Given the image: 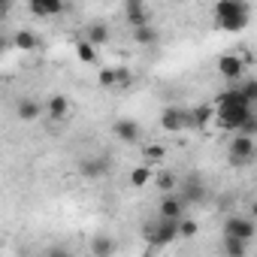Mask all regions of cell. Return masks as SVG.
I'll return each instance as SVG.
<instances>
[{
  "instance_id": "obj_1",
  "label": "cell",
  "mask_w": 257,
  "mask_h": 257,
  "mask_svg": "<svg viewBox=\"0 0 257 257\" xmlns=\"http://www.w3.org/2000/svg\"><path fill=\"white\" fill-rule=\"evenodd\" d=\"M248 13L251 7L242 4V0H221L215 7V22L221 31H242L248 25Z\"/></svg>"
},
{
  "instance_id": "obj_2",
  "label": "cell",
  "mask_w": 257,
  "mask_h": 257,
  "mask_svg": "<svg viewBox=\"0 0 257 257\" xmlns=\"http://www.w3.org/2000/svg\"><path fill=\"white\" fill-rule=\"evenodd\" d=\"M143 236H146V242H149V245L164 248V245H170V242H176V239H179V221L158 218V221H152V224H146V227H143Z\"/></svg>"
},
{
  "instance_id": "obj_3",
  "label": "cell",
  "mask_w": 257,
  "mask_h": 257,
  "mask_svg": "<svg viewBox=\"0 0 257 257\" xmlns=\"http://www.w3.org/2000/svg\"><path fill=\"white\" fill-rule=\"evenodd\" d=\"M254 112H251V106H233V109H218V115H215V124L221 127V131H233V134H239L242 127L248 124V118H251Z\"/></svg>"
},
{
  "instance_id": "obj_4",
  "label": "cell",
  "mask_w": 257,
  "mask_h": 257,
  "mask_svg": "<svg viewBox=\"0 0 257 257\" xmlns=\"http://www.w3.org/2000/svg\"><path fill=\"white\" fill-rule=\"evenodd\" d=\"M254 233H257V221H254L251 215H248V218L233 215V218H227V224H224V236H233V239H242V242H251Z\"/></svg>"
},
{
  "instance_id": "obj_5",
  "label": "cell",
  "mask_w": 257,
  "mask_h": 257,
  "mask_svg": "<svg viewBox=\"0 0 257 257\" xmlns=\"http://www.w3.org/2000/svg\"><path fill=\"white\" fill-rule=\"evenodd\" d=\"M227 149H230V161H233V164H242V161H248V158L254 155L257 143H254V137H248V134H233Z\"/></svg>"
},
{
  "instance_id": "obj_6",
  "label": "cell",
  "mask_w": 257,
  "mask_h": 257,
  "mask_svg": "<svg viewBox=\"0 0 257 257\" xmlns=\"http://www.w3.org/2000/svg\"><path fill=\"white\" fill-rule=\"evenodd\" d=\"M218 73H221L224 79H230V82L242 79V73H245L242 55H221V58H218Z\"/></svg>"
},
{
  "instance_id": "obj_7",
  "label": "cell",
  "mask_w": 257,
  "mask_h": 257,
  "mask_svg": "<svg viewBox=\"0 0 257 257\" xmlns=\"http://www.w3.org/2000/svg\"><path fill=\"white\" fill-rule=\"evenodd\" d=\"M188 124H191V112H182V109H164L161 112V127L170 131V134L182 131V127H188Z\"/></svg>"
},
{
  "instance_id": "obj_8",
  "label": "cell",
  "mask_w": 257,
  "mask_h": 257,
  "mask_svg": "<svg viewBox=\"0 0 257 257\" xmlns=\"http://www.w3.org/2000/svg\"><path fill=\"white\" fill-rule=\"evenodd\" d=\"M158 215L161 218H170V221H182L185 218V200L176 197V194H167L158 206Z\"/></svg>"
},
{
  "instance_id": "obj_9",
  "label": "cell",
  "mask_w": 257,
  "mask_h": 257,
  "mask_svg": "<svg viewBox=\"0 0 257 257\" xmlns=\"http://www.w3.org/2000/svg\"><path fill=\"white\" fill-rule=\"evenodd\" d=\"M112 134H115L121 143H137V140H140V124L131 121V118H118V121L112 124Z\"/></svg>"
},
{
  "instance_id": "obj_10",
  "label": "cell",
  "mask_w": 257,
  "mask_h": 257,
  "mask_svg": "<svg viewBox=\"0 0 257 257\" xmlns=\"http://www.w3.org/2000/svg\"><path fill=\"white\" fill-rule=\"evenodd\" d=\"M79 173H82L85 179H103V176L109 173V161H106V158H85V161L79 164Z\"/></svg>"
},
{
  "instance_id": "obj_11",
  "label": "cell",
  "mask_w": 257,
  "mask_h": 257,
  "mask_svg": "<svg viewBox=\"0 0 257 257\" xmlns=\"http://www.w3.org/2000/svg\"><path fill=\"white\" fill-rule=\"evenodd\" d=\"M67 112H70V100H67L64 94H52V97L46 100V115H49L52 121L67 118Z\"/></svg>"
},
{
  "instance_id": "obj_12",
  "label": "cell",
  "mask_w": 257,
  "mask_h": 257,
  "mask_svg": "<svg viewBox=\"0 0 257 257\" xmlns=\"http://www.w3.org/2000/svg\"><path fill=\"white\" fill-rule=\"evenodd\" d=\"M167 155H170V149H167V146H161V143H149V146H143V164H149V167L164 164V161H167Z\"/></svg>"
},
{
  "instance_id": "obj_13",
  "label": "cell",
  "mask_w": 257,
  "mask_h": 257,
  "mask_svg": "<svg viewBox=\"0 0 257 257\" xmlns=\"http://www.w3.org/2000/svg\"><path fill=\"white\" fill-rule=\"evenodd\" d=\"M28 10L34 13V16H58V13H64V4L61 0H31L28 4Z\"/></svg>"
},
{
  "instance_id": "obj_14",
  "label": "cell",
  "mask_w": 257,
  "mask_h": 257,
  "mask_svg": "<svg viewBox=\"0 0 257 257\" xmlns=\"http://www.w3.org/2000/svg\"><path fill=\"white\" fill-rule=\"evenodd\" d=\"M124 13H127V22H131L134 28L149 25V7H146V4H137V0H131V4L124 7Z\"/></svg>"
},
{
  "instance_id": "obj_15",
  "label": "cell",
  "mask_w": 257,
  "mask_h": 257,
  "mask_svg": "<svg viewBox=\"0 0 257 257\" xmlns=\"http://www.w3.org/2000/svg\"><path fill=\"white\" fill-rule=\"evenodd\" d=\"M155 173H158L155 167L140 164V167H134V170H131V185H134V188H146V185L155 179Z\"/></svg>"
},
{
  "instance_id": "obj_16",
  "label": "cell",
  "mask_w": 257,
  "mask_h": 257,
  "mask_svg": "<svg viewBox=\"0 0 257 257\" xmlns=\"http://www.w3.org/2000/svg\"><path fill=\"white\" fill-rule=\"evenodd\" d=\"M158 28L155 25H140V28H134V40L140 43V46H155L158 43Z\"/></svg>"
},
{
  "instance_id": "obj_17",
  "label": "cell",
  "mask_w": 257,
  "mask_h": 257,
  "mask_svg": "<svg viewBox=\"0 0 257 257\" xmlns=\"http://www.w3.org/2000/svg\"><path fill=\"white\" fill-rule=\"evenodd\" d=\"M215 115H218L215 106H197V109L191 112V124H194V127H206V124L215 121Z\"/></svg>"
},
{
  "instance_id": "obj_18",
  "label": "cell",
  "mask_w": 257,
  "mask_h": 257,
  "mask_svg": "<svg viewBox=\"0 0 257 257\" xmlns=\"http://www.w3.org/2000/svg\"><path fill=\"white\" fill-rule=\"evenodd\" d=\"M112 251H115L112 236H94L91 239V254L94 257H112Z\"/></svg>"
},
{
  "instance_id": "obj_19",
  "label": "cell",
  "mask_w": 257,
  "mask_h": 257,
  "mask_svg": "<svg viewBox=\"0 0 257 257\" xmlns=\"http://www.w3.org/2000/svg\"><path fill=\"white\" fill-rule=\"evenodd\" d=\"M221 248H224V254H227V257H245V254H248V242L233 239V236H224Z\"/></svg>"
},
{
  "instance_id": "obj_20",
  "label": "cell",
  "mask_w": 257,
  "mask_h": 257,
  "mask_svg": "<svg viewBox=\"0 0 257 257\" xmlns=\"http://www.w3.org/2000/svg\"><path fill=\"white\" fill-rule=\"evenodd\" d=\"M88 43H91L94 49L106 46V43H109V28H106V25H91V28H88Z\"/></svg>"
},
{
  "instance_id": "obj_21",
  "label": "cell",
  "mask_w": 257,
  "mask_h": 257,
  "mask_svg": "<svg viewBox=\"0 0 257 257\" xmlns=\"http://www.w3.org/2000/svg\"><path fill=\"white\" fill-rule=\"evenodd\" d=\"M76 55H79L82 64H97V49H94L88 40H79V43H76Z\"/></svg>"
},
{
  "instance_id": "obj_22",
  "label": "cell",
  "mask_w": 257,
  "mask_h": 257,
  "mask_svg": "<svg viewBox=\"0 0 257 257\" xmlns=\"http://www.w3.org/2000/svg\"><path fill=\"white\" fill-rule=\"evenodd\" d=\"M40 103H34V100H22L19 103V115H22V121H37L40 118Z\"/></svg>"
},
{
  "instance_id": "obj_23",
  "label": "cell",
  "mask_w": 257,
  "mask_h": 257,
  "mask_svg": "<svg viewBox=\"0 0 257 257\" xmlns=\"http://www.w3.org/2000/svg\"><path fill=\"white\" fill-rule=\"evenodd\" d=\"M97 82H100V88H115L118 85V67H103L97 73Z\"/></svg>"
},
{
  "instance_id": "obj_24",
  "label": "cell",
  "mask_w": 257,
  "mask_h": 257,
  "mask_svg": "<svg viewBox=\"0 0 257 257\" xmlns=\"http://www.w3.org/2000/svg\"><path fill=\"white\" fill-rule=\"evenodd\" d=\"M37 37L31 34V31H19L16 34V49H25V52H31V49H37Z\"/></svg>"
},
{
  "instance_id": "obj_25",
  "label": "cell",
  "mask_w": 257,
  "mask_h": 257,
  "mask_svg": "<svg viewBox=\"0 0 257 257\" xmlns=\"http://www.w3.org/2000/svg\"><path fill=\"white\" fill-rule=\"evenodd\" d=\"M158 188L164 191V197L173 194V191H176V176H173L170 170H161V173H158Z\"/></svg>"
},
{
  "instance_id": "obj_26",
  "label": "cell",
  "mask_w": 257,
  "mask_h": 257,
  "mask_svg": "<svg viewBox=\"0 0 257 257\" xmlns=\"http://www.w3.org/2000/svg\"><path fill=\"white\" fill-rule=\"evenodd\" d=\"M239 91H242V97L254 106L257 103V79H242L239 82Z\"/></svg>"
},
{
  "instance_id": "obj_27",
  "label": "cell",
  "mask_w": 257,
  "mask_h": 257,
  "mask_svg": "<svg viewBox=\"0 0 257 257\" xmlns=\"http://www.w3.org/2000/svg\"><path fill=\"white\" fill-rule=\"evenodd\" d=\"M197 230H200V227H197L194 218H182V221H179V239H194Z\"/></svg>"
},
{
  "instance_id": "obj_28",
  "label": "cell",
  "mask_w": 257,
  "mask_h": 257,
  "mask_svg": "<svg viewBox=\"0 0 257 257\" xmlns=\"http://www.w3.org/2000/svg\"><path fill=\"white\" fill-rule=\"evenodd\" d=\"M185 203H191V200H203V185L200 182H191L188 188H185V197H182Z\"/></svg>"
},
{
  "instance_id": "obj_29",
  "label": "cell",
  "mask_w": 257,
  "mask_h": 257,
  "mask_svg": "<svg viewBox=\"0 0 257 257\" xmlns=\"http://www.w3.org/2000/svg\"><path fill=\"white\" fill-rule=\"evenodd\" d=\"M134 82V76H131V70H124V67H118V88H127Z\"/></svg>"
},
{
  "instance_id": "obj_30",
  "label": "cell",
  "mask_w": 257,
  "mask_h": 257,
  "mask_svg": "<svg viewBox=\"0 0 257 257\" xmlns=\"http://www.w3.org/2000/svg\"><path fill=\"white\" fill-rule=\"evenodd\" d=\"M46 257H70V251H67V248H61V245H55V248H49V251H46Z\"/></svg>"
},
{
  "instance_id": "obj_31",
  "label": "cell",
  "mask_w": 257,
  "mask_h": 257,
  "mask_svg": "<svg viewBox=\"0 0 257 257\" xmlns=\"http://www.w3.org/2000/svg\"><path fill=\"white\" fill-rule=\"evenodd\" d=\"M251 218H254V221H257V203H254V206H251Z\"/></svg>"
}]
</instances>
